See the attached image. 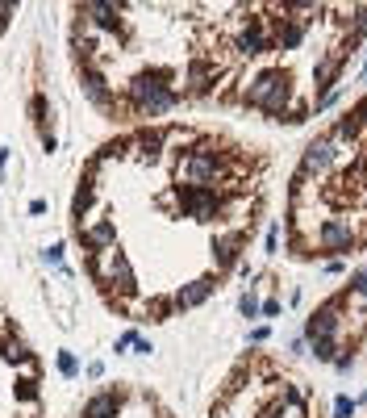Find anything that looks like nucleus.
I'll list each match as a JSON object with an SVG mask.
<instances>
[{
  "mask_svg": "<svg viewBox=\"0 0 367 418\" xmlns=\"http://www.w3.org/2000/svg\"><path fill=\"white\" fill-rule=\"evenodd\" d=\"M117 393H100V397H92L88 406H84V418H109V414H117Z\"/></svg>",
  "mask_w": 367,
  "mask_h": 418,
  "instance_id": "1",
  "label": "nucleus"
},
{
  "mask_svg": "<svg viewBox=\"0 0 367 418\" xmlns=\"http://www.w3.org/2000/svg\"><path fill=\"white\" fill-rule=\"evenodd\" d=\"M209 289H213L209 280H192L188 289H180V305L188 309V305H196V301H205V297H209Z\"/></svg>",
  "mask_w": 367,
  "mask_h": 418,
  "instance_id": "2",
  "label": "nucleus"
}]
</instances>
